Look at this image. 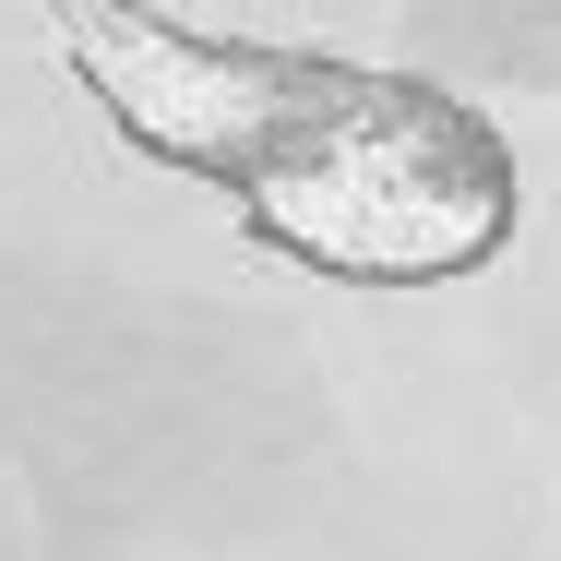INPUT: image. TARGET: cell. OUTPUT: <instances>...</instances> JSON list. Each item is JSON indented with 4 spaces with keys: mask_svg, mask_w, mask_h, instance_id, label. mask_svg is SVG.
I'll return each instance as SVG.
<instances>
[{
    "mask_svg": "<svg viewBox=\"0 0 561 561\" xmlns=\"http://www.w3.org/2000/svg\"><path fill=\"white\" fill-rule=\"evenodd\" d=\"M263 239L335 275H454L514 227V168L431 84H370L335 60H263L251 108L216 144Z\"/></svg>",
    "mask_w": 561,
    "mask_h": 561,
    "instance_id": "obj_1",
    "label": "cell"
}]
</instances>
